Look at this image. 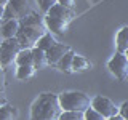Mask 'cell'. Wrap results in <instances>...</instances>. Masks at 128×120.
I'll return each instance as SVG.
<instances>
[{
    "label": "cell",
    "instance_id": "16",
    "mask_svg": "<svg viewBox=\"0 0 128 120\" xmlns=\"http://www.w3.org/2000/svg\"><path fill=\"white\" fill-rule=\"evenodd\" d=\"M56 43H58V42L54 40V37L50 34V32H46V34H45V35H43V37H42V38H40L38 42H37V45H35V46L40 48L42 51H45V53H46V51L50 50L51 46H54Z\"/></svg>",
    "mask_w": 128,
    "mask_h": 120
},
{
    "label": "cell",
    "instance_id": "4",
    "mask_svg": "<svg viewBox=\"0 0 128 120\" xmlns=\"http://www.w3.org/2000/svg\"><path fill=\"white\" fill-rule=\"evenodd\" d=\"M21 50L22 48L19 45V42L16 40V37L3 40L2 45H0V64H2V67L11 66L13 61H16V56Z\"/></svg>",
    "mask_w": 128,
    "mask_h": 120
},
{
    "label": "cell",
    "instance_id": "9",
    "mask_svg": "<svg viewBox=\"0 0 128 120\" xmlns=\"http://www.w3.org/2000/svg\"><path fill=\"white\" fill-rule=\"evenodd\" d=\"M18 30H19V19H10V21L2 22V26H0V32H2L3 40L14 38Z\"/></svg>",
    "mask_w": 128,
    "mask_h": 120
},
{
    "label": "cell",
    "instance_id": "18",
    "mask_svg": "<svg viewBox=\"0 0 128 120\" xmlns=\"http://www.w3.org/2000/svg\"><path fill=\"white\" fill-rule=\"evenodd\" d=\"M18 66H34L32 64V50H21L16 56V61Z\"/></svg>",
    "mask_w": 128,
    "mask_h": 120
},
{
    "label": "cell",
    "instance_id": "7",
    "mask_svg": "<svg viewBox=\"0 0 128 120\" xmlns=\"http://www.w3.org/2000/svg\"><path fill=\"white\" fill-rule=\"evenodd\" d=\"M67 51H70L69 46L62 45V43H56L54 46H51L50 50L46 51V59H48V62H50V64H58V62L64 58V54H66Z\"/></svg>",
    "mask_w": 128,
    "mask_h": 120
},
{
    "label": "cell",
    "instance_id": "28",
    "mask_svg": "<svg viewBox=\"0 0 128 120\" xmlns=\"http://www.w3.org/2000/svg\"><path fill=\"white\" fill-rule=\"evenodd\" d=\"M106 120H125V118H123L120 114H117V115H114V117H109V118H106Z\"/></svg>",
    "mask_w": 128,
    "mask_h": 120
},
{
    "label": "cell",
    "instance_id": "3",
    "mask_svg": "<svg viewBox=\"0 0 128 120\" xmlns=\"http://www.w3.org/2000/svg\"><path fill=\"white\" fill-rule=\"evenodd\" d=\"M59 106L62 110H70V112H85L91 107V99L90 96L82 93V91H66V93L58 94Z\"/></svg>",
    "mask_w": 128,
    "mask_h": 120
},
{
    "label": "cell",
    "instance_id": "22",
    "mask_svg": "<svg viewBox=\"0 0 128 120\" xmlns=\"http://www.w3.org/2000/svg\"><path fill=\"white\" fill-rule=\"evenodd\" d=\"M37 3H38L40 10H42L43 13H48V11L58 3V0H37Z\"/></svg>",
    "mask_w": 128,
    "mask_h": 120
},
{
    "label": "cell",
    "instance_id": "5",
    "mask_svg": "<svg viewBox=\"0 0 128 120\" xmlns=\"http://www.w3.org/2000/svg\"><path fill=\"white\" fill-rule=\"evenodd\" d=\"M107 67L118 80H126L128 77V58L125 53H115L112 59L107 62Z\"/></svg>",
    "mask_w": 128,
    "mask_h": 120
},
{
    "label": "cell",
    "instance_id": "11",
    "mask_svg": "<svg viewBox=\"0 0 128 120\" xmlns=\"http://www.w3.org/2000/svg\"><path fill=\"white\" fill-rule=\"evenodd\" d=\"M8 6H11V10L14 11V14H16L18 19L26 18V16L30 13L27 0H10V2H8Z\"/></svg>",
    "mask_w": 128,
    "mask_h": 120
},
{
    "label": "cell",
    "instance_id": "15",
    "mask_svg": "<svg viewBox=\"0 0 128 120\" xmlns=\"http://www.w3.org/2000/svg\"><path fill=\"white\" fill-rule=\"evenodd\" d=\"M74 51H67L66 54H64V58L61 59V61L58 62V66H59V69L64 70V72H67V74H70V72H74L72 70V64H74Z\"/></svg>",
    "mask_w": 128,
    "mask_h": 120
},
{
    "label": "cell",
    "instance_id": "21",
    "mask_svg": "<svg viewBox=\"0 0 128 120\" xmlns=\"http://www.w3.org/2000/svg\"><path fill=\"white\" fill-rule=\"evenodd\" d=\"M83 117H85V120H106V117H102V115L99 114L98 110H94L93 107H90V109H86L83 112Z\"/></svg>",
    "mask_w": 128,
    "mask_h": 120
},
{
    "label": "cell",
    "instance_id": "31",
    "mask_svg": "<svg viewBox=\"0 0 128 120\" xmlns=\"http://www.w3.org/2000/svg\"><path fill=\"white\" fill-rule=\"evenodd\" d=\"M2 42H3V37H2V32H0V45H2Z\"/></svg>",
    "mask_w": 128,
    "mask_h": 120
},
{
    "label": "cell",
    "instance_id": "23",
    "mask_svg": "<svg viewBox=\"0 0 128 120\" xmlns=\"http://www.w3.org/2000/svg\"><path fill=\"white\" fill-rule=\"evenodd\" d=\"M10 19H18L16 18V14H14V11L11 10V6H5V11H3V18H2V21L5 22V21H10Z\"/></svg>",
    "mask_w": 128,
    "mask_h": 120
},
{
    "label": "cell",
    "instance_id": "14",
    "mask_svg": "<svg viewBox=\"0 0 128 120\" xmlns=\"http://www.w3.org/2000/svg\"><path fill=\"white\" fill-rule=\"evenodd\" d=\"M126 50H128V26L120 29L117 34V51L125 53Z\"/></svg>",
    "mask_w": 128,
    "mask_h": 120
},
{
    "label": "cell",
    "instance_id": "17",
    "mask_svg": "<svg viewBox=\"0 0 128 120\" xmlns=\"http://www.w3.org/2000/svg\"><path fill=\"white\" fill-rule=\"evenodd\" d=\"M35 69L34 66H18V69H16V77L19 80H27V78H32L35 75Z\"/></svg>",
    "mask_w": 128,
    "mask_h": 120
},
{
    "label": "cell",
    "instance_id": "20",
    "mask_svg": "<svg viewBox=\"0 0 128 120\" xmlns=\"http://www.w3.org/2000/svg\"><path fill=\"white\" fill-rule=\"evenodd\" d=\"M59 120H85L83 112H70V110H62Z\"/></svg>",
    "mask_w": 128,
    "mask_h": 120
},
{
    "label": "cell",
    "instance_id": "19",
    "mask_svg": "<svg viewBox=\"0 0 128 120\" xmlns=\"http://www.w3.org/2000/svg\"><path fill=\"white\" fill-rule=\"evenodd\" d=\"M91 67V64L86 61L83 56H74V64H72V70L74 72H83V70H88Z\"/></svg>",
    "mask_w": 128,
    "mask_h": 120
},
{
    "label": "cell",
    "instance_id": "12",
    "mask_svg": "<svg viewBox=\"0 0 128 120\" xmlns=\"http://www.w3.org/2000/svg\"><path fill=\"white\" fill-rule=\"evenodd\" d=\"M32 64H34L35 69H45L48 66V59H46V53L42 51L40 48H32Z\"/></svg>",
    "mask_w": 128,
    "mask_h": 120
},
{
    "label": "cell",
    "instance_id": "1",
    "mask_svg": "<svg viewBox=\"0 0 128 120\" xmlns=\"http://www.w3.org/2000/svg\"><path fill=\"white\" fill-rule=\"evenodd\" d=\"M46 30L45 19L30 11L26 18L19 19V30L16 34V40L19 42L22 50H32L35 48L38 40L46 34Z\"/></svg>",
    "mask_w": 128,
    "mask_h": 120
},
{
    "label": "cell",
    "instance_id": "32",
    "mask_svg": "<svg viewBox=\"0 0 128 120\" xmlns=\"http://www.w3.org/2000/svg\"><path fill=\"white\" fill-rule=\"evenodd\" d=\"M125 56H126V58H128V50H126V51H125Z\"/></svg>",
    "mask_w": 128,
    "mask_h": 120
},
{
    "label": "cell",
    "instance_id": "10",
    "mask_svg": "<svg viewBox=\"0 0 128 120\" xmlns=\"http://www.w3.org/2000/svg\"><path fill=\"white\" fill-rule=\"evenodd\" d=\"M46 14L53 16V18H58V19H61L64 22H70L72 18H74V11L69 10V8H66V6H62V5H58V3H56Z\"/></svg>",
    "mask_w": 128,
    "mask_h": 120
},
{
    "label": "cell",
    "instance_id": "27",
    "mask_svg": "<svg viewBox=\"0 0 128 120\" xmlns=\"http://www.w3.org/2000/svg\"><path fill=\"white\" fill-rule=\"evenodd\" d=\"M3 104H6V101H5V93H3V91H0V106H3Z\"/></svg>",
    "mask_w": 128,
    "mask_h": 120
},
{
    "label": "cell",
    "instance_id": "6",
    "mask_svg": "<svg viewBox=\"0 0 128 120\" xmlns=\"http://www.w3.org/2000/svg\"><path fill=\"white\" fill-rule=\"evenodd\" d=\"M91 107H93L94 110H98L99 114L106 118L114 117V115H117L120 112V107H117L109 98H106V96H96V98H93L91 99Z\"/></svg>",
    "mask_w": 128,
    "mask_h": 120
},
{
    "label": "cell",
    "instance_id": "34",
    "mask_svg": "<svg viewBox=\"0 0 128 120\" xmlns=\"http://www.w3.org/2000/svg\"><path fill=\"white\" fill-rule=\"evenodd\" d=\"M126 82H128V77H126Z\"/></svg>",
    "mask_w": 128,
    "mask_h": 120
},
{
    "label": "cell",
    "instance_id": "29",
    "mask_svg": "<svg viewBox=\"0 0 128 120\" xmlns=\"http://www.w3.org/2000/svg\"><path fill=\"white\" fill-rule=\"evenodd\" d=\"M10 0H0V6H6Z\"/></svg>",
    "mask_w": 128,
    "mask_h": 120
},
{
    "label": "cell",
    "instance_id": "26",
    "mask_svg": "<svg viewBox=\"0 0 128 120\" xmlns=\"http://www.w3.org/2000/svg\"><path fill=\"white\" fill-rule=\"evenodd\" d=\"M0 91L5 93V75H3L2 69H0Z\"/></svg>",
    "mask_w": 128,
    "mask_h": 120
},
{
    "label": "cell",
    "instance_id": "2",
    "mask_svg": "<svg viewBox=\"0 0 128 120\" xmlns=\"http://www.w3.org/2000/svg\"><path fill=\"white\" fill-rule=\"evenodd\" d=\"M61 114L58 94L53 93L40 94L30 107V120H59Z\"/></svg>",
    "mask_w": 128,
    "mask_h": 120
},
{
    "label": "cell",
    "instance_id": "24",
    "mask_svg": "<svg viewBox=\"0 0 128 120\" xmlns=\"http://www.w3.org/2000/svg\"><path fill=\"white\" fill-rule=\"evenodd\" d=\"M118 114L122 115L125 120H128V101H125L122 106H120V112H118Z\"/></svg>",
    "mask_w": 128,
    "mask_h": 120
},
{
    "label": "cell",
    "instance_id": "30",
    "mask_svg": "<svg viewBox=\"0 0 128 120\" xmlns=\"http://www.w3.org/2000/svg\"><path fill=\"white\" fill-rule=\"evenodd\" d=\"M3 11H5V6H0V21H2V18H3Z\"/></svg>",
    "mask_w": 128,
    "mask_h": 120
},
{
    "label": "cell",
    "instance_id": "13",
    "mask_svg": "<svg viewBox=\"0 0 128 120\" xmlns=\"http://www.w3.org/2000/svg\"><path fill=\"white\" fill-rule=\"evenodd\" d=\"M19 112L16 107L10 106V104H3L0 106V120H18Z\"/></svg>",
    "mask_w": 128,
    "mask_h": 120
},
{
    "label": "cell",
    "instance_id": "25",
    "mask_svg": "<svg viewBox=\"0 0 128 120\" xmlns=\"http://www.w3.org/2000/svg\"><path fill=\"white\" fill-rule=\"evenodd\" d=\"M74 3H75V0H58V5H62V6L69 8V10L74 8Z\"/></svg>",
    "mask_w": 128,
    "mask_h": 120
},
{
    "label": "cell",
    "instance_id": "8",
    "mask_svg": "<svg viewBox=\"0 0 128 120\" xmlns=\"http://www.w3.org/2000/svg\"><path fill=\"white\" fill-rule=\"evenodd\" d=\"M45 26L48 30H51L53 34H64V32L67 30V26H69V22H64L61 19L58 18H53V16H48L45 14Z\"/></svg>",
    "mask_w": 128,
    "mask_h": 120
},
{
    "label": "cell",
    "instance_id": "33",
    "mask_svg": "<svg viewBox=\"0 0 128 120\" xmlns=\"http://www.w3.org/2000/svg\"><path fill=\"white\" fill-rule=\"evenodd\" d=\"M0 69H2V64H0Z\"/></svg>",
    "mask_w": 128,
    "mask_h": 120
}]
</instances>
